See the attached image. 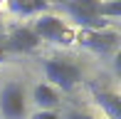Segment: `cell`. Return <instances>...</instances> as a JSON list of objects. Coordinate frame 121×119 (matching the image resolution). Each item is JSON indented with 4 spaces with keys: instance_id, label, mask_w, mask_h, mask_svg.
Instances as JSON below:
<instances>
[{
    "instance_id": "1",
    "label": "cell",
    "mask_w": 121,
    "mask_h": 119,
    "mask_svg": "<svg viewBox=\"0 0 121 119\" xmlns=\"http://www.w3.org/2000/svg\"><path fill=\"white\" fill-rule=\"evenodd\" d=\"M42 69H45L47 84H49V87H54V89L72 92L77 84L82 82V69H79V64L69 62V60H62V57L45 60Z\"/></svg>"
},
{
    "instance_id": "2",
    "label": "cell",
    "mask_w": 121,
    "mask_h": 119,
    "mask_svg": "<svg viewBox=\"0 0 121 119\" xmlns=\"http://www.w3.org/2000/svg\"><path fill=\"white\" fill-rule=\"evenodd\" d=\"M30 27L40 37V42L47 40V42H52V45H72V40H74V32L69 30V25L64 23L62 18H57V15L40 13Z\"/></svg>"
},
{
    "instance_id": "3",
    "label": "cell",
    "mask_w": 121,
    "mask_h": 119,
    "mask_svg": "<svg viewBox=\"0 0 121 119\" xmlns=\"http://www.w3.org/2000/svg\"><path fill=\"white\" fill-rule=\"evenodd\" d=\"M0 114L5 119H25L27 114V97L20 82H8L0 89Z\"/></svg>"
},
{
    "instance_id": "4",
    "label": "cell",
    "mask_w": 121,
    "mask_h": 119,
    "mask_svg": "<svg viewBox=\"0 0 121 119\" xmlns=\"http://www.w3.org/2000/svg\"><path fill=\"white\" fill-rule=\"evenodd\" d=\"M74 40H79V45H84L86 50L96 52V55H114L119 47V32H114V30H82Z\"/></svg>"
},
{
    "instance_id": "5",
    "label": "cell",
    "mask_w": 121,
    "mask_h": 119,
    "mask_svg": "<svg viewBox=\"0 0 121 119\" xmlns=\"http://www.w3.org/2000/svg\"><path fill=\"white\" fill-rule=\"evenodd\" d=\"M8 52H17V55H30L40 47V37L32 32L30 25H17L15 30H10L8 35Z\"/></svg>"
},
{
    "instance_id": "6",
    "label": "cell",
    "mask_w": 121,
    "mask_h": 119,
    "mask_svg": "<svg viewBox=\"0 0 121 119\" xmlns=\"http://www.w3.org/2000/svg\"><path fill=\"white\" fill-rule=\"evenodd\" d=\"M91 89V97L104 112H106L109 119H121V97L111 89H104V87H96V84H89Z\"/></svg>"
},
{
    "instance_id": "7",
    "label": "cell",
    "mask_w": 121,
    "mask_h": 119,
    "mask_svg": "<svg viewBox=\"0 0 121 119\" xmlns=\"http://www.w3.org/2000/svg\"><path fill=\"white\" fill-rule=\"evenodd\" d=\"M32 102L37 104V109H54L59 104V94L47 82H40V84L32 87Z\"/></svg>"
},
{
    "instance_id": "8",
    "label": "cell",
    "mask_w": 121,
    "mask_h": 119,
    "mask_svg": "<svg viewBox=\"0 0 121 119\" xmlns=\"http://www.w3.org/2000/svg\"><path fill=\"white\" fill-rule=\"evenodd\" d=\"M8 8L17 15H40L47 8L45 0H8Z\"/></svg>"
},
{
    "instance_id": "9",
    "label": "cell",
    "mask_w": 121,
    "mask_h": 119,
    "mask_svg": "<svg viewBox=\"0 0 121 119\" xmlns=\"http://www.w3.org/2000/svg\"><path fill=\"white\" fill-rule=\"evenodd\" d=\"M30 119H62V117H59L57 109H37Z\"/></svg>"
},
{
    "instance_id": "10",
    "label": "cell",
    "mask_w": 121,
    "mask_h": 119,
    "mask_svg": "<svg viewBox=\"0 0 121 119\" xmlns=\"http://www.w3.org/2000/svg\"><path fill=\"white\" fill-rule=\"evenodd\" d=\"M8 55H10V52H8V47H5L3 42H0V64H3L5 60H8Z\"/></svg>"
},
{
    "instance_id": "11",
    "label": "cell",
    "mask_w": 121,
    "mask_h": 119,
    "mask_svg": "<svg viewBox=\"0 0 121 119\" xmlns=\"http://www.w3.org/2000/svg\"><path fill=\"white\" fill-rule=\"evenodd\" d=\"M72 119H99V117H89V114H79V112H74Z\"/></svg>"
},
{
    "instance_id": "12",
    "label": "cell",
    "mask_w": 121,
    "mask_h": 119,
    "mask_svg": "<svg viewBox=\"0 0 121 119\" xmlns=\"http://www.w3.org/2000/svg\"><path fill=\"white\" fill-rule=\"evenodd\" d=\"M106 3H121V0H106Z\"/></svg>"
},
{
    "instance_id": "13",
    "label": "cell",
    "mask_w": 121,
    "mask_h": 119,
    "mask_svg": "<svg viewBox=\"0 0 121 119\" xmlns=\"http://www.w3.org/2000/svg\"><path fill=\"white\" fill-rule=\"evenodd\" d=\"M69 119H72V117H69Z\"/></svg>"
}]
</instances>
